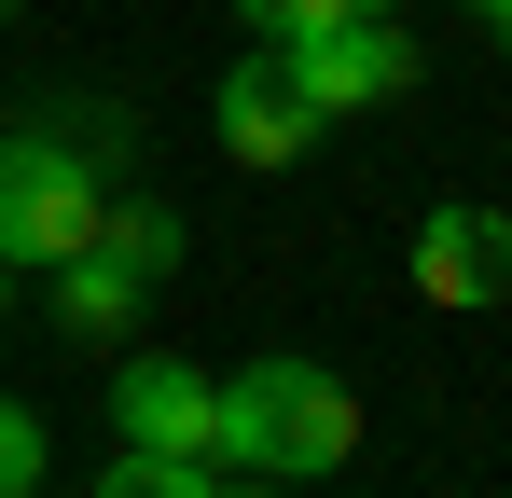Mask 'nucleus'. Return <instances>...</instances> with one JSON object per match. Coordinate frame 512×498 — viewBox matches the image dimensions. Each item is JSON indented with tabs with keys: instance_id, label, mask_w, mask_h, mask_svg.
I'll return each instance as SVG.
<instances>
[{
	"instance_id": "1",
	"label": "nucleus",
	"mask_w": 512,
	"mask_h": 498,
	"mask_svg": "<svg viewBox=\"0 0 512 498\" xmlns=\"http://www.w3.org/2000/svg\"><path fill=\"white\" fill-rule=\"evenodd\" d=\"M125 194V111L111 97H42L28 125H0V263L56 277L97 249V208Z\"/></svg>"
},
{
	"instance_id": "2",
	"label": "nucleus",
	"mask_w": 512,
	"mask_h": 498,
	"mask_svg": "<svg viewBox=\"0 0 512 498\" xmlns=\"http://www.w3.org/2000/svg\"><path fill=\"white\" fill-rule=\"evenodd\" d=\"M222 471H263V485H319L360 457V388L305 346H263L250 374H222V429H208Z\"/></svg>"
},
{
	"instance_id": "3",
	"label": "nucleus",
	"mask_w": 512,
	"mask_h": 498,
	"mask_svg": "<svg viewBox=\"0 0 512 498\" xmlns=\"http://www.w3.org/2000/svg\"><path fill=\"white\" fill-rule=\"evenodd\" d=\"M277 56V83L319 111V125H346V111H388V97H416V42L388 28V14H346V28H305V42H263Z\"/></svg>"
},
{
	"instance_id": "4",
	"label": "nucleus",
	"mask_w": 512,
	"mask_h": 498,
	"mask_svg": "<svg viewBox=\"0 0 512 498\" xmlns=\"http://www.w3.org/2000/svg\"><path fill=\"white\" fill-rule=\"evenodd\" d=\"M111 429H125V457H208L222 374H194L180 346H139V360H111ZM208 471H222V457H208Z\"/></svg>"
},
{
	"instance_id": "5",
	"label": "nucleus",
	"mask_w": 512,
	"mask_h": 498,
	"mask_svg": "<svg viewBox=\"0 0 512 498\" xmlns=\"http://www.w3.org/2000/svg\"><path fill=\"white\" fill-rule=\"evenodd\" d=\"M208 111H222V153L250 166V180H277V166H305L319 139H333V125L277 83V56H263V42H250V70H222V97H208Z\"/></svg>"
},
{
	"instance_id": "6",
	"label": "nucleus",
	"mask_w": 512,
	"mask_h": 498,
	"mask_svg": "<svg viewBox=\"0 0 512 498\" xmlns=\"http://www.w3.org/2000/svg\"><path fill=\"white\" fill-rule=\"evenodd\" d=\"M416 291L429 305H512V222L499 208H429L416 222Z\"/></svg>"
},
{
	"instance_id": "7",
	"label": "nucleus",
	"mask_w": 512,
	"mask_h": 498,
	"mask_svg": "<svg viewBox=\"0 0 512 498\" xmlns=\"http://www.w3.org/2000/svg\"><path fill=\"white\" fill-rule=\"evenodd\" d=\"M42 291H56V332H84V346H125V332H139V291H153V277H125L111 249H70V263H56Z\"/></svg>"
},
{
	"instance_id": "8",
	"label": "nucleus",
	"mask_w": 512,
	"mask_h": 498,
	"mask_svg": "<svg viewBox=\"0 0 512 498\" xmlns=\"http://www.w3.org/2000/svg\"><path fill=\"white\" fill-rule=\"evenodd\" d=\"M97 249H111V263H125V277H180V208L167 194H111V208H97Z\"/></svg>"
},
{
	"instance_id": "9",
	"label": "nucleus",
	"mask_w": 512,
	"mask_h": 498,
	"mask_svg": "<svg viewBox=\"0 0 512 498\" xmlns=\"http://www.w3.org/2000/svg\"><path fill=\"white\" fill-rule=\"evenodd\" d=\"M97 498H236V471H208V457H111Z\"/></svg>"
},
{
	"instance_id": "10",
	"label": "nucleus",
	"mask_w": 512,
	"mask_h": 498,
	"mask_svg": "<svg viewBox=\"0 0 512 498\" xmlns=\"http://www.w3.org/2000/svg\"><path fill=\"white\" fill-rule=\"evenodd\" d=\"M346 14H388V0H236L250 42H305V28H346Z\"/></svg>"
},
{
	"instance_id": "11",
	"label": "nucleus",
	"mask_w": 512,
	"mask_h": 498,
	"mask_svg": "<svg viewBox=\"0 0 512 498\" xmlns=\"http://www.w3.org/2000/svg\"><path fill=\"white\" fill-rule=\"evenodd\" d=\"M28 485H42V415L0 402V498H28Z\"/></svg>"
},
{
	"instance_id": "12",
	"label": "nucleus",
	"mask_w": 512,
	"mask_h": 498,
	"mask_svg": "<svg viewBox=\"0 0 512 498\" xmlns=\"http://www.w3.org/2000/svg\"><path fill=\"white\" fill-rule=\"evenodd\" d=\"M471 14H485V28H499V56H512V0H471Z\"/></svg>"
},
{
	"instance_id": "13",
	"label": "nucleus",
	"mask_w": 512,
	"mask_h": 498,
	"mask_svg": "<svg viewBox=\"0 0 512 498\" xmlns=\"http://www.w3.org/2000/svg\"><path fill=\"white\" fill-rule=\"evenodd\" d=\"M236 498H291V485H263V471H236Z\"/></svg>"
},
{
	"instance_id": "14",
	"label": "nucleus",
	"mask_w": 512,
	"mask_h": 498,
	"mask_svg": "<svg viewBox=\"0 0 512 498\" xmlns=\"http://www.w3.org/2000/svg\"><path fill=\"white\" fill-rule=\"evenodd\" d=\"M0 305H14V263H0Z\"/></svg>"
}]
</instances>
